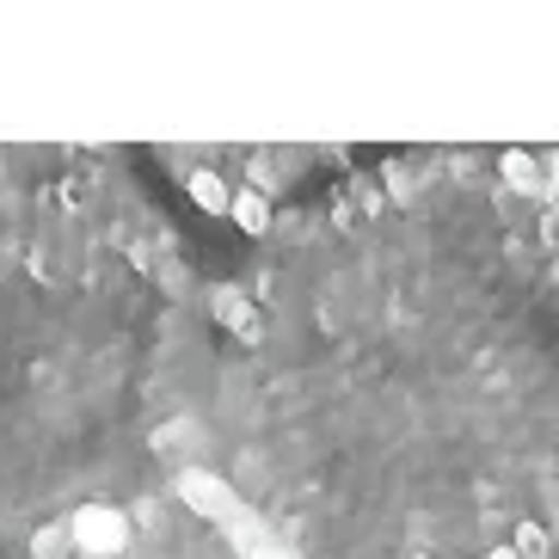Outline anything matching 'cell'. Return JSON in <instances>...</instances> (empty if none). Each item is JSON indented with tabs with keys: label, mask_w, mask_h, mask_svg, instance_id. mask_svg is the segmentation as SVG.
Returning a JSON list of instances; mask_svg holds the SVG:
<instances>
[{
	"label": "cell",
	"mask_w": 559,
	"mask_h": 559,
	"mask_svg": "<svg viewBox=\"0 0 559 559\" xmlns=\"http://www.w3.org/2000/svg\"><path fill=\"white\" fill-rule=\"evenodd\" d=\"M62 528H68V542H74V554H93V559H117L130 547V516L111 504H81Z\"/></svg>",
	"instance_id": "6da1fadb"
},
{
	"label": "cell",
	"mask_w": 559,
	"mask_h": 559,
	"mask_svg": "<svg viewBox=\"0 0 559 559\" xmlns=\"http://www.w3.org/2000/svg\"><path fill=\"white\" fill-rule=\"evenodd\" d=\"M179 498L198 516H210V523H222V528H234L247 510H240V492H234L228 479H215V474H203V467H185L179 474Z\"/></svg>",
	"instance_id": "7a4b0ae2"
},
{
	"label": "cell",
	"mask_w": 559,
	"mask_h": 559,
	"mask_svg": "<svg viewBox=\"0 0 559 559\" xmlns=\"http://www.w3.org/2000/svg\"><path fill=\"white\" fill-rule=\"evenodd\" d=\"M210 308H215V320H222L228 332H240L247 345H259V338H264V320H259V308H252V301L240 296V289H215V296H210Z\"/></svg>",
	"instance_id": "3957f363"
},
{
	"label": "cell",
	"mask_w": 559,
	"mask_h": 559,
	"mask_svg": "<svg viewBox=\"0 0 559 559\" xmlns=\"http://www.w3.org/2000/svg\"><path fill=\"white\" fill-rule=\"evenodd\" d=\"M228 215H234V222H240L247 234H264V228H271V198H264L259 185H252V191L228 198Z\"/></svg>",
	"instance_id": "277c9868"
},
{
	"label": "cell",
	"mask_w": 559,
	"mask_h": 559,
	"mask_svg": "<svg viewBox=\"0 0 559 559\" xmlns=\"http://www.w3.org/2000/svg\"><path fill=\"white\" fill-rule=\"evenodd\" d=\"M504 179L516 185V191H528V198H547L542 191V160L523 154V148H504Z\"/></svg>",
	"instance_id": "5b68a950"
},
{
	"label": "cell",
	"mask_w": 559,
	"mask_h": 559,
	"mask_svg": "<svg viewBox=\"0 0 559 559\" xmlns=\"http://www.w3.org/2000/svg\"><path fill=\"white\" fill-rule=\"evenodd\" d=\"M191 203L210 215L228 210V185H222V173H191Z\"/></svg>",
	"instance_id": "8992f818"
},
{
	"label": "cell",
	"mask_w": 559,
	"mask_h": 559,
	"mask_svg": "<svg viewBox=\"0 0 559 559\" xmlns=\"http://www.w3.org/2000/svg\"><path fill=\"white\" fill-rule=\"evenodd\" d=\"M32 559H74V542H68L62 523H44L32 535Z\"/></svg>",
	"instance_id": "52a82bcc"
},
{
	"label": "cell",
	"mask_w": 559,
	"mask_h": 559,
	"mask_svg": "<svg viewBox=\"0 0 559 559\" xmlns=\"http://www.w3.org/2000/svg\"><path fill=\"white\" fill-rule=\"evenodd\" d=\"M516 559H547V528L542 523H516Z\"/></svg>",
	"instance_id": "ba28073f"
},
{
	"label": "cell",
	"mask_w": 559,
	"mask_h": 559,
	"mask_svg": "<svg viewBox=\"0 0 559 559\" xmlns=\"http://www.w3.org/2000/svg\"><path fill=\"white\" fill-rule=\"evenodd\" d=\"M542 191H547V198H559V148L542 160Z\"/></svg>",
	"instance_id": "9c48e42d"
},
{
	"label": "cell",
	"mask_w": 559,
	"mask_h": 559,
	"mask_svg": "<svg viewBox=\"0 0 559 559\" xmlns=\"http://www.w3.org/2000/svg\"><path fill=\"white\" fill-rule=\"evenodd\" d=\"M486 559H516V554H510V547H498V554H486Z\"/></svg>",
	"instance_id": "30bf717a"
}]
</instances>
